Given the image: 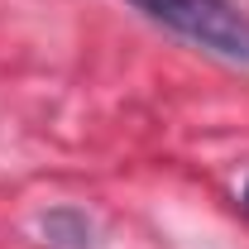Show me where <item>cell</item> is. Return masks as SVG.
Listing matches in <instances>:
<instances>
[{"mask_svg":"<svg viewBox=\"0 0 249 249\" xmlns=\"http://www.w3.org/2000/svg\"><path fill=\"white\" fill-rule=\"evenodd\" d=\"M43 235L48 249H91V220L82 211H53L43 216Z\"/></svg>","mask_w":249,"mask_h":249,"instance_id":"cell-2","label":"cell"},{"mask_svg":"<svg viewBox=\"0 0 249 249\" xmlns=\"http://www.w3.org/2000/svg\"><path fill=\"white\" fill-rule=\"evenodd\" d=\"M144 19L187 38L211 58L249 67V15L235 0H129Z\"/></svg>","mask_w":249,"mask_h":249,"instance_id":"cell-1","label":"cell"}]
</instances>
